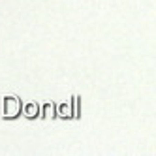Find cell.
<instances>
[{"instance_id":"4","label":"cell","mask_w":156,"mask_h":156,"mask_svg":"<svg viewBox=\"0 0 156 156\" xmlns=\"http://www.w3.org/2000/svg\"><path fill=\"white\" fill-rule=\"evenodd\" d=\"M60 115H62V117H70V107H66V105H64V107L60 109Z\"/></svg>"},{"instance_id":"1","label":"cell","mask_w":156,"mask_h":156,"mask_svg":"<svg viewBox=\"0 0 156 156\" xmlns=\"http://www.w3.org/2000/svg\"><path fill=\"white\" fill-rule=\"evenodd\" d=\"M19 109H21V104H19L17 98L8 96L4 100V113H6V117H15L19 113Z\"/></svg>"},{"instance_id":"3","label":"cell","mask_w":156,"mask_h":156,"mask_svg":"<svg viewBox=\"0 0 156 156\" xmlns=\"http://www.w3.org/2000/svg\"><path fill=\"white\" fill-rule=\"evenodd\" d=\"M43 117H45V119H53L55 117V105L53 104L45 105V113H43Z\"/></svg>"},{"instance_id":"2","label":"cell","mask_w":156,"mask_h":156,"mask_svg":"<svg viewBox=\"0 0 156 156\" xmlns=\"http://www.w3.org/2000/svg\"><path fill=\"white\" fill-rule=\"evenodd\" d=\"M25 111H27L25 115H27L28 119H34V117L38 115V105H36V104H30V105H27V107H25Z\"/></svg>"}]
</instances>
